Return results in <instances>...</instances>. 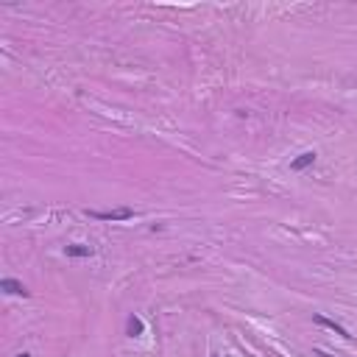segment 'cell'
Returning <instances> with one entry per match:
<instances>
[{"instance_id": "cell-2", "label": "cell", "mask_w": 357, "mask_h": 357, "mask_svg": "<svg viewBox=\"0 0 357 357\" xmlns=\"http://www.w3.org/2000/svg\"><path fill=\"white\" fill-rule=\"evenodd\" d=\"M0 287L6 290V293H11V296H31V290L22 282H17V279H3L0 282Z\"/></svg>"}, {"instance_id": "cell-4", "label": "cell", "mask_w": 357, "mask_h": 357, "mask_svg": "<svg viewBox=\"0 0 357 357\" xmlns=\"http://www.w3.org/2000/svg\"><path fill=\"white\" fill-rule=\"evenodd\" d=\"M313 162H315V151H304V154H299L293 162H290V168L293 170H304V168H310Z\"/></svg>"}, {"instance_id": "cell-7", "label": "cell", "mask_w": 357, "mask_h": 357, "mask_svg": "<svg viewBox=\"0 0 357 357\" xmlns=\"http://www.w3.org/2000/svg\"><path fill=\"white\" fill-rule=\"evenodd\" d=\"M315 357H335V355H327V352H315Z\"/></svg>"}, {"instance_id": "cell-8", "label": "cell", "mask_w": 357, "mask_h": 357, "mask_svg": "<svg viewBox=\"0 0 357 357\" xmlns=\"http://www.w3.org/2000/svg\"><path fill=\"white\" fill-rule=\"evenodd\" d=\"M20 357H31V355H20Z\"/></svg>"}, {"instance_id": "cell-3", "label": "cell", "mask_w": 357, "mask_h": 357, "mask_svg": "<svg viewBox=\"0 0 357 357\" xmlns=\"http://www.w3.org/2000/svg\"><path fill=\"white\" fill-rule=\"evenodd\" d=\"M315 324H321V327H327V329H332V332H335V335H341V338H346V341H349V332H346V329L341 327V324H335V321H329L327 315H315Z\"/></svg>"}, {"instance_id": "cell-6", "label": "cell", "mask_w": 357, "mask_h": 357, "mask_svg": "<svg viewBox=\"0 0 357 357\" xmlns=\"http://www.w3.org/2000/svg\"><path fill=\"white\" fill-rule=\"evenodd\" d=\"M126 332L131 338H137V335H142L145 332V324H142V318H137V315H128V324H126Z\"/></svg>"}, {"instance_id": "cell-1", "label": "cell", "mask_w": 357, "mask_h": 357, "mask_svg": "<svg viewBox=\"0 0 357 357\" xmlns=\"http://www.w3.org/2000/svg\"><path fill=\"white\" fill-rule=\"evenodd\" d=\"M87 215L95 218V221H128V218H134V210H128V207H123V210H112V212L87 210Z\"/></svg>"}, {"instance_id": "cell-5", "label": "cell", "mask_w": 357, "mask_h": 357, "mask_svg": "<svg viewBox=\"0 0 357 357\" xmlns=\"http://www.w3.org/2000/svg\"><path fill=\"white\" fill-rule=\"evenodd\" d=\"M67 257H92V245H81V243H73L64 248Z\"/></svg>"}]
</instances>
